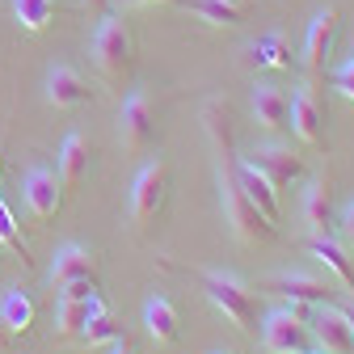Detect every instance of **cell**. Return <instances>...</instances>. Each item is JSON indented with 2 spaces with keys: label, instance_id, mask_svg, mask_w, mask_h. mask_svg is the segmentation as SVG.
Returning a JSON list of instances; mask_svg holds the SVG:
<instances>
[{
  "label": "cell",
  "instance_id": "obj_2",
  "mask_svg": "<svg viewBox=\"0 0 354 354\" xmlns=\"http://www.w3.org/2000/svg\"><path fill=\"white\" fill-rule=\"evenodd\" d=\"M198 283H203L207 299H211L241 333H253V329H257V299H253V291H249L236 274H224V270H198Z\"/></svg>",
  "mask_w": 354,
  "mask_h": 354
},
{
  "label": "cell",
  "instance_id": "obj_29",
  "mask_svg": "<svg viewBox=\"0 0 354 354\" xmlns=\"http://www.w3.org/2000/svg\"><path fill=\"white\" fill-rule=\"evenodd\" d=\"M88 295H97V287H93V279H76V283H68V287H59V299H88Z\"/></svg>",
  "mask_w": 354,
  "mask_h": 354
},
{
  "label": "cell",
  "instance_id": "obj_1",
  "mask_svg": "<svg viewBox=\"0 0 354 354\" xmlns=\"http://www.w3.org/2000/svg\"><path fill=\"white\" fill-rule=\"evenodd\" d=\"M219 190H224V224L232 228V236H236L241 245H266V241L274 236V224H270V219H266V215L249 203V194L241 190L236 173H232V160L219 165Z\"/></svg>",
  "mask_w": 354,
  "mask_h": 354
},
{
  "label": "cell",
  "instance_id": "obj_3",
  "mask_svg": "<svg viewBox=\"0 0 354 354\" xmlns=\"http://www.w3.org/2000/svg\"><path fill=\"white\" fill-rule=\"evenodd\" d=\"M169 186H173V169L169 160H148L136 177V186H131V224L136 228H148L152 219L165 211V198H169Z\"/></svg>",
  "mask_w": 354,
  "mask_h": 354
},
{
  "label": "cell",
  "instance_id": "obj_23",
  "mask_svg": "<svg viewBox=\"0 0 354 354\" xmlns=\"http://www.w3.org/2000/svg\"><path fill=\"white\" fill-rule=\"evenodd\" d=\"M0 325L17 337L30 333L34 329V299L26 291H5V299H0Z\"/></svg>",
  "mask_w": 354,
  "mask_h": 354
},
{
  "label": "cell",
  "instance_id": "obj_19",
  "mask_svg": "<svg viewBox=\"0 0 354 354\" xmlns=\"http://www.w3.org/2000/svg\"><path fill=\"white\" fill-rule=\"evenodd\" d=\"M88 156H93V148H88L84 136H76V131H72V136H64V144H59V182H64V190H76L84 182Z\"/></svg>",
  "mask_w": 354,
  "mask_h": 354
},
{
  "label": "cell",
  "instance_id": "obj_12",
  "mask_svg": "<svg viewBox=\"0 0 354 354\" xmlns=\"http://www.w3.org/2000/svg\"><path fill=\"white\" fill-rule=\"evenodd\" d=\"M313 337H317V350L325 354H354V333H350V321H346V308H333V304H321L313 313Z\"/></svg>",
  "mask_w": 354,
  "mask_h": 354
},
{
  "label": "cell",
  "instance_id": "obj_5",
  "mask_svg": "<svg viewBox=\"0 0 354 354\" xmlns=\"http://www.w3.org/2000/svg\"><path fill=\"white\" fill-rule=\"evenodd\" d=\"M136 59V38H131L122 17H102L97 34H93V64L106 76H122Z\"/></svg>",
  "mask_w": 354,
  "mask_h": 354
},
{
  "label": "cell",
  "instance_id": "obj_17",
  "mask_svg": "<svg viewBox=\"0 0 354 354\" xmlns=\"http://www.w3.org/2000/svg\"><path fill=\"white\" fill-rule=\"evenodd\" d=\"M304 224L313 236H329V228H333V186H329V177H317V182L304 190Z\"/></svg>",
  "mask_w": 354,
  "mask_h": 354
},
{
  "label": "cell",
  "instance_id": "obj_8",
  "mask_svg": "<svg viewBox=\"0 0 354 354\" xmlns=\"http://www.w3.org/2000/svg\"><path fill=\"white\" fill-rule=\"evenodd\" d=\"M291 131L299 144L308 148H325V102L317 97V84H299L291 97Z\"/></svg>",
  "mask_w": 354,
  "mask_h": 354
},
{
  "label": "cell",
  "instance_id": "obj_4",
  "mask_svg": "<svg viewBox=\"0 0 354 354\" xmlns=\"http://www.w3.org/2000/svg\"><path fill=\"white\" fill-rule=\"evenodd\" d=\"M118 140L127 152H148L156 140V102L148 88H136L118 110Z\"/></svg>",
  "mask_w": 354,
  "mask_h": 354
},
{
  "label": "cell",
  "instance_id": "obj_20",
  "mask_svg": "<svg viewBox=\"0 0 354 354\" xmlns=\"http://www.w3.org/2000/svg\"><path fill=\"white\" fill-rule=\"evenodd\" d=\"M308 253H313L321 266H325V270L354 295V270H350V257H346V249L333 241V236H313V241H308Z\"/></svg>",
  "mask_w": 354,
  "mask_h": 354
},
{
  "label": "cell",
  "instance_id": "obj_21",
  "mask_svg": "<svg viewBox=\"0 0 354 354\" xmlns=\"http://www.w3.org/2000/svg\"><path fill=\"white\" fill-rule=\"evenodd\" d=\"M186 9L198 21L219 26V30H236L245 21V5H241V0H186Z\"/></svg>",
  "mask_w": 354,
  "mask_h": 354
},
{
  "label": "cell",
  "instance_id": "obj_32",
  "mask_svg": "<svg viewBox=\"0 0 354 354\" xmlns=\"http://www.w3.org/2000/svg\"><path fill=\"white\" fill-rule=\"evenodd\" d=\"M110 354H136V350H131L127 342H114V350H110Z\"/></svg>",
  "mask_w": 354,
  "mask_h": 354
},
{
  "label": "cell",
  "instance_id": "obj_18",
  "mask_svg": "<svg viewBox=\"0 0 354 354\" xmlns=\"http://www.w3.org/2000/svg\"><path fill=\"white\" fill-rule=\"evenodd\" d=\"M144 325L152 333L156 346H173L177 337H182V317H177V308L169 295H152L148 308H144Z\"/></svg>",
  "mask_w": 354,
  "mask_h": 354
},
{
  "label": "cell",
  "instance_id": "obj_6",
  "mask_svg": "<svg viewBox=\"0 0 354 354\" xmlns=\"http://www.w3.org/2000/svg\"><path fill=\"white\" fill-rule=\"evenodd\" d=\"M308 337H313V329H308V321L295 317L291 308H279V313H270V317H266V325H261L266 354H304L308 350Z\"/></svg>",
  "mask_w": 354,
  "mask_h": 354
},
{
  "label": "cell",
  "instance_id": "obj_24",
  "mask_svg": "<svg viewBox=\"0 0 354 354\" xmlns=\"http://www.w3.org/2000/svg\"><path fill=\"white\" fill-rule=\"evenodd\" d=\"M249 59H253L257 68L287 72V68H291V47H287V38H283V34H266V38H257L253 47H249Z\"/></svg>",
  "mask_w": 354,
  "mask_h": 354
},
{
  "label": "cell",
  "instance_id": "obj_7",
  "mask_svg": "<svg viewBox=\"0 0 354 354\" xmlns=\"http://www.w3.org/2000/svg\"><path fill=\"white\" fill-rule=\"evenodd\" d=\"M333 38H337V9H321L308 26V38H304V72H308V84H317L329 68V55H333Z\"/></svg>",
  "mask_w": 354,
  "mask_h": 354
},
{
  "label": "cell",
  "instance_id": "obj_16",
  "mask_svg": "<svg viewBox=\"0 0 354 354\" xmlns=\"http://www.w3.org/2000/svg\"><path fill=\"white\" fill-rule=\"evenodd\" d=\"M47 102L55 110H72V106H84L88 102V80L72 68V64H55L47 72Z\"/></svg>",
  "mask_w": 354,
  "mask_h": 354
},
{
  "label": "cell",
  "instance_id": "obj_13",
  "mask_svg": "<svg viewBox=\"0 0 354 354\" xmlns=\"http://www.w3.org/2000/svg\"><path fill=\"white\" fill-rule=\"evenodd\" d=\"M253 118L266 131H274V136L291 131V93L283 84H257L253 88Z\"/></svg>",
  "mask_w": 354,
  "mask_h": 354
},
{
  "label": "cell",
  "instance_id": "obj_27",
  "mask_svg": "<svg viewBox=\"0 0 354 354\" xmlns=\"http://www.w3.org/2000/svg\"><path fill=\"white\" fill-rule=\"evenodd\" d=\"M0 245L17 249L21 257L30 253V245H26V236H21V224L13 219V211H9V203H5V198H0Z\"/></svg>",
  "mask_w": 354,
  "mask_h": 354
},
{
  "label": "cell",
  "instance_id": "obj_22",
  "mask_svg": "<svg viewBox=\"0 0 354 354\" xmlns=\"http://www.w3.org/2000/svg\"><path fill=\"white\" fill-rule=\"evenodd\" d=\"M102 295H88V299H59V317H55V329H59V337H80V329H84V321L93 317V313H102Z\"/></svg>",
  "mask_w": 354,
  "mask_h": 354
},
{
  "label": "cell",
  "instance_id": "obj_26",
  "mask_svg": "<svg viewBox=\"0 0 354 354\" xmlns=\"http://www.w3.org/2000/svg\"><path fill=\"white\" fill-rule=\"evenodd\" d=\"M80 342H84V346H114V342H122V325H118V321L106 313V308H102V313H93V317L84 321Z\"/></svg>",
  "mask_w": 354,
  "mask_h": 354
},
{
  "label": "cell",
  "instance_id": "obj_31",
  "mask_svg": "<svg viewBox=\"0 0 354 354\" xmlns=\"http://www.w3.org/2000/svg\"><path fill=\"white\" fill-rule=\"evenodd\" d=\"M106 5H110V0H80L84 13H106Z\"/></svg>",
  "mask_w": 354,
  "mask_h": 354
},
{
  "label": "cell",
  "instance_id": "obj_28",
  "mask_svg": "<svg viewBox=\"0 0 354 354\" xmlns=\"http://www.w3.org/2000/svg\"><path fill=\"white\" fill-rule=\"evenodd\" d=\"M333 88H337L346 102H354V55H350L346 64H337V68H333Z\"/></svg>",
  "mask_w": 354,
  "mask_h": 354
},
{
  "label": "cell",
  "instance_id": "obj_10",
  "mask_svg": "<svg viewBox=\"0 0 354 354\" xmlns=\"http://www.w3.org/2000/svg\"><path fill=\"white\" fill-rule=\"evenodd\" d=\"M245 160L270 177L274 190H283V186H291V182H299V177H304V156L291 152L287 144H261V148H253Z\"/></svg>",
  "mask_w": 354,
  "mask_h": 354
},
{
  "label": "cell",
  "instance_id": "obj_30",
  "mask_svg": "<svg viewBox=\"0 0 354 354\" xmlns=\"http://www.w3.org/2000/svg\"><path fill=\"white\" fill-rule=\"evenodd\" d=\"M337 224H342V241L354 249V198L346 203V211H342V219H337Z\"/></svg>",
  "mask_w": 354,
  "mask_h": 354
},
{
  "label": "cell",
  "instance_id": "obj_36",
  "mask_svg": "<svg viewBox=\"0 0 354 354\" xmlns=\"http://www.w3.org/2000/svg\"><path fill=\"white\" fill-rule=\"evenodd\" d=\"M304 354H325V350H304Z\"/></svg>",
  "mask_w": 354,
  "mask_h": 354
},
{
  "label": "cell",
  "instance_id": "obj_35",
  "mask_svg": "<svg viewBox=\"0 0 354 354\" xmlns=\"http://www.w3.org/2000/svg\"><path fill=\"white\" fill-rule=\"evenodd\" d=\"M215 354H236V350H215Z\"/></svg>",
  "mask_w": 354,
  "mask_h": 354
},
{
  "label": "cell",
  "instance_id": "obj_11",
  "mask_svg": "<svg viewBox=\"0 0 354 354\" xmlns=\"http://www.w3.org/2000/svg\"><path fill=\"white\" fill-rule=\"evenodd\" d=\"M21 194H26V207H30L34 219H55L59 207H64V182H59V173L55 169H42V165L26 173Z\"/></svg>",
  "mask_w": 354,
  "mask_h": 354
},
{
  "label": "cell",
  "instance_id": "obj_14",
  "mask_svg": "<svg viewBox=\"0 0 354 354\" xmlns=\"http://www.w3.org/2000/svg\"><path fill=\"white\" fill-rule=\"evenodd\" d=\"M76 279H93L97 283V253L84 249V245H64L51 261V287H68Z\"/></svg>",
  "mask_w": 354,
  "mask_h": 354
},
{
  "label": "cell",
  "instance_id": "obj_9",
  "mask_svg": "<svg viewBox=\"0 0 354 354\" xmlns=\"http://www.w3.org/2000/svg\"><path fill=\"white\" fill-rule=\"evenodd\" d=\"M270 295H283L291 304H308V308H321V304H333V283L329 279H317V274H304V270H287V274H274L266 283Z\"/></svg>",
  "mask_w": 354,
  "mask_h": 354
},
{
  "label": "cell",
  "instance_id": "obj_33",
  "mask_svg": "<svg viewBox=\"0 0 354 354\" xmlns=\"http://www.w3.org/2000/svg\"><path fill=\"white\" fill-rule=\"evenodd\" d=\"M136 5H177V0H136Z\"/></svg>",
  "mask_w": 354,
  "mask_h": 354
},
{
  "label": "cell",
  "instance_id": "obj_25",
  "mask_svg": "<svg viewBox=\"0 0 354 354\" xmlns=\"http://www.w3.org/2000/svg\"><path fill=\"white\" fill-rule=\"evenodd\" d=\"M13 17L26 34H42L55 17V5L51 0H13Z\"/></svg>",
  "mask_w": 354,
  "mask_h": 354
},
{
  "label": "cell",
  "instance_id": "obj_15",
  "mask_svg": "<svg viewBox=\"0 0 354 354\" xmlns=\"http://www.w3.org/2000/svg\"><path fill=\"white\" fill-rule=\"evenodd\" d=\"M232 173H236V182L241 190L249 194V203L270 219V224H279V190L270 186V177H266L261 169H253L249 160H232Z\"/></svg>",
  "mask_w": 354,
  "mask_h": 354
},
{
  "label": "cell",
  "instance_id": "obj_34",
  "mask_svg": "<svg viewBox=\"0 0 354 354\" xmlns=\"http://www.w3.org/2000/svg\"><path fill=\"white\" fill-rule=\"evenodd\" d=\"M346 321H350V333H354V308H346Z\"/></svg>",
  "mask_w": 354,
  "mask_h": 354
}]
</instances>
